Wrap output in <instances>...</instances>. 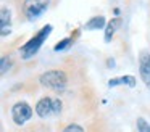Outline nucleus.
<instances>
[{"mask_svg":"<svg viewBox=\"0 0 150 132\" xmlns=\"http://www.w3.org/2000/svg\"><path fill=\"white\" fill-rule=\"evenodd\" d=\"M52 29H53L52 24H45L36 35H34V37H31L29 40H28L26 44H24L23 47L20 48L21 58H24V60H29V58H33L34 55H36L37 52L40 50V47H42V44L47 40V37L50 35Z\"/></svg>","mask_w":150,"mask_h":132,"instance_id":"1","label":"nucleus"},{"mask_svg":"<svg viewBox=\"0 0 150 132\" xmlns=\"http://www.w3.org/2000/svg\"><path fill=\"white\" fill-rule=\"evenodd\" d=\"M39 82L44 87L52 90H63L68 84V77H66L65 71L62 69H50L45 71L39 76Z\"/></svg>","mask_w":150,"mask_h":132,"instance_id":"2","label":"nucleus"},{"mask_svg":"<svg viewBox=\"0 0 150 132\" xmlns=\"http://www.w3.org/2000/svg\"><path fill=\"white\" fill-rule=\"evenodd\" d=\"M62 100L60 98H52V97H42L39 102L36 103V113L39 118L45 119V118H50L53 114H60L62 113Z\"/></svg>","mask_w":150,"mask_h":132,"instance_id":"3","label":"nucleus"},{"mask_svg":"<svg viewBox=\"0 0 150 132\" xmlns=\"http://www.w3.org/2000/svg\"><path fill=\"white\" fill-rule=\"evenodd\" d=\"M50 0H24L23 2V13L29 21H34L47 11Z\"/></svg>","mask_w":150,"mask_h":132,"instance_id":"4","label":"nucleus"},{"mask_svg":"<svg viewBox=\"0 0 150 132\" xmlns=\"http://www.w3.org/2000/svg\"><path fill=\"white\" fill-rule=\"evenodd\" d=\"M33 118V108L26 102H18L11 108V119L16 126H24Z\"/></svg>","mask_w":150,"mask_h":132,"instance_id":"5","label":"nucleus"},{"mask_svg":"<svg viewBox=\"0 0 150 132\" xmlns=\"http://www.w3.org/2000/svg\"><path fill=\"white\" fill-rule=\"evenodd\" d=\"M139 74L145 87H150V52L142 50L139 53Z\"/></svg>","mask_w":150,"mask_h":132,"instance_id":"6","label":"nucleus"},{"mask_svg":"<svg viewBox=\"0 0 150 132\" xmlns=\"http://www.w3.org/2000/svg\"><path fill=\"white\" fill-rule=\"evenodd\" d=\"M10 32H11V11L4 6L2 11H0V34H2V37H5Z\"/></svg>","mask_w":150,"mask_h":132,"instance_id":"7","label":"nucleus"},{"mask_svg":"<svg viewBox=\"0 0 150 132\" xmlns=\"http://www.w3.org/2000/svg\"><path fill=\"white\" fill-rule=\"evenodd\" d=\"M116 85H127V87H136V77L134 76H121L108 80V87H116Z\"/></svg>","mask_w":150,"mask_h":132,"instance_id":"8","label":"nucleus"},{"mask_svg":"<svg viewBox=\"0 0 150 132\" xmlns=\"http://www.w3.org/2000/svg\"><path fill=\"white\" fill-rule=\"evenodd\" d=\"M102 28H107V21L103 16H94L86 23V29L87 31H98Z\"/></svg>","mask_w":150,"mask_h":132,"instance_id":"9","label":"nucleus"},{"mask_svg":"<svg viewBox=\"0 0 150 132\" xmlns=\"http://www.w3.org/2000/svg\"><path fill=\"white\" fill-rule=\"evenodd\" d=\"M120 24H121V19L120 18H113L110 23H108L107 28H105V42H111V39H113L116 29L120 28Z\"/></svg>","mask_w":150,"mask_h":132,"instance_id":"10","label":"nucleus"},{"mask_svg":"<svg viewBox=\"0 0 150 132\" xmlns=\"http://www.w3.org/2000/svg\"><path fill=\"white\" fill-rule=\"evenodd\" d=\"M73 42H74V40H73V37H66V39H63V40H60L58 44L55 45V48H53V50H55V52H63V50H66V48L73 44Z\"/></svg>","mask_w":150,"mask_h":132,"instance_id":"11","label":"nucleus"},{"mask_svg":"<svg viewBox=\"0 0 150 132\" xmlns=\"http://www.w3.org/2000/svg\"><path fill=\"white\" fill-rule=\"evenodd\" d=\"M11 68V60H10V56H2V60H0V73L2 74H5L8 69Z\"/></svg>","mask_w":150,"mask_h":132,"instance_id":"12","label":"nucleus"},{"mask_svg":"<svg viewBox=\"0 0 150 132\" xmlns=\"http://www.w3.org/2000/svg\"><path fill=\"white\" fill-rule=\"evenodd\" d=\"M137 131L139 132H150V124L144 118H137Z\"/></svg>","mask_w":150,"mask_h":132,"instance_id":"13","label":"nucleus"},{"mask_svg":"<svg viewBox=\"0 0 150 132\" xmlns=\"http://www.w3.org/2000/svg\"><path fill=\"white\" fill-rule=\"evenodd\" d=\"M63 132H84V129H82L79 124H68L65 129H63Z\"/></svg>","mask_w":150,"mask_h":132,"instance_id":"14","label":"nucleus"}]
</instances>
